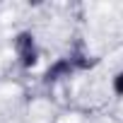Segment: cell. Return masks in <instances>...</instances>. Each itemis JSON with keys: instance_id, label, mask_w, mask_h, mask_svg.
<instances>
[{"instance_id": "cell-2", "label": "cell", "mask_w": 123, "mask_h": 123, "mask_svg": "<svg viewBox=\"0 0 123 123\" xmlns=\"http://www.w3.org/2000/svg\"><path fill=\"white\" fill-rule=\"evenodd\" d=\"M70 73H75V63L73 58H58L53 65H48V70L43 73V82L51 85V82H58L63 77H70Z\"/></svg>"}, {"instance_id": "cell-1", "label": "cell", "mask_w": 123, "mask_h": 123, "mask_svg": "<svg viewBox=\"0 0 123 123\" xmlns=\"http://www.w3.org/2000/svg\"><path fill=\"white\" fill-rule=\"evenodd\" d=\"M15 53L19 58V65L27 70L39 63V46H36V39L31 31H19L15 36Z\"/></svg>"}, {"instance_id": "cell-3", "label": "cell", "mask_w": 123, "mask_h": 123, "mask_svg": "<svg viewBox=\"0 0 123 123\" xmlns=\"http://www.w3.org/2000/svg\"><path fill=\"white\" fill-rule=\"evenodd\" d=\"M113 92L118 97H123V70H118L116 77H113Z\"/></svg>"}]
</instances>
